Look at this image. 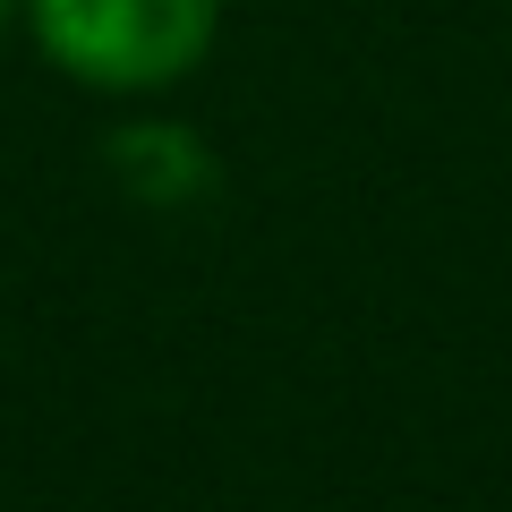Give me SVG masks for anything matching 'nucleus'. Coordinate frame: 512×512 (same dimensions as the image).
Returning a JSON list of instances; mask_svg holds the SVG:
<instances>
[{"mask_svg": "<svg viewBox=\"0 0 512 512\" xmlns=\"http://www.w3.org/2000/svg\"><path fill=\"white\" fill-rule=\"evenodd\" d=\"M0 18H9V0H0Z\"/></svg>", "mask_w": 512, "mask_h": 512, "instance_id": "2", "label": "nucleus"}, {"mask_svg": "<svg viewBox=\"0 0 512 512\" xmlns=\"http://www.w3.org/2000/svg\"><path fill=\"white\" fill-rule=\"evenodd\" d=\"M35 43L103 94L171 86L205 60L222 0H26Z\"/></svg>", "mask_w": 512, "mask_h": 512, "instance_id": "1", "label": "nucleus"}]
</instances>
